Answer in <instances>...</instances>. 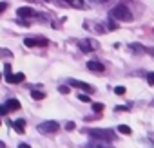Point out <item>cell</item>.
Here are the masks:
<instances>
[{"label":"cell","mask_w":154,"mask_h":148,"mask_svg":"<svg viewBox=\"0 0 154 148\" xmlns=\"http://www.w3.org/2000/svg\"><path fill=\"white\" fill-rule=\"evenodd\" d=\"M111 16L116 18V20H122V22H131L132 20V13H131V9L125 4H118L116 7H112L111 9Z\"/></svg>","instance_id":"1"},{"label":"cell","mask_w":154,"mask_h":148,"mask_svg":"<svg viewBox=\"0 0 154 148\" xmlns=\"http://www.w3.org/2000/svg\"><path fill=\"white\" fill-rule=\"evenodd\" d=\"M85 134H89L91 137H94V139H100V141H112V139H114V132H112V130L91 128V130H85Z\"/></svg>","instance_id":"2"},{"label":"cell","mask_w":154,"mask_h":148,"mask_svg":"<svg viewBox=\"0 0 154 148\" xmlns=\"http://www.w3.org/2000/svg\"><path fill=\"white\" fill-rule=\"evenodd\" d=\"M38 132H42V134H54V132H58V123L56 121H44V123H40L38 126Z\"/></svg>","instance_id":"3"},{"label":"cell","mask_w":154,"mask_h":148,"mask_svg":"<svg viewBox=\"0 0 154 148\" xmlns=\"http://www.w3.org/2000/svg\"><path fill=\"white\" fill-rule=\"evenodd\" d=\"M69 85H71V87H76V89H82V90H87L89 94L94 92V89H93L91 85H87V83H84V81H78V80H69Z\"/></svg>","instance_id":"4"},{"label":"cell","mask_w":154,"mask_h":148,"mask_svg":"<svg viewBox=\"0 0 154 148\" xmlns=\"http://www.w3.org/2000/svg\"><path fill=\"white\" fill-rule=\"evenodd\" d=\"M87 69L94 70V72H103L105 70V67H103L102 61H87Z\"/></svg>","instance_id":"5"},{"label":"cell","mask_w":154,"mask_h":148,"mask_svg":"<svg viewBox=\"0 0 154 148\" xmlns=\"http://www.w3.org/2000/svg\"><path fill=\"white\" fill-rule=\"evenodd\" d=\"M17 15H18V16H24V18H29V16L35 15V11H33L31 7H18V9H17Z\"/></svg>","instance_id":"6"},{"label":"cell","mask_w":154,"mask_h":148,"mask_svg":"<svg viewBox=\"0 0 154 148\" xmlns=\"http://www.w3.org/2000/svg\"><path fill=\"white\" fill-rule=\"evenodd\" d=\"M80 47H82V51H84V52H91V51H94V49H96V42H82V43H80Z\"/></svg>","instance_id":"7"},{"label":"cell","mask_w":154,"mask_h":148,"mask_svg":"<svg viewBox=\"0 0 154 148\" xmlns=\"http://www.w3.org/2000/svg\"><path fill=\"white\" fill-rule=\"evenodd\" d=\"M13 126H15V130H17L18 134H24V126H26V119H17V121H13Z\"/></svg>","instance_id":"8"},{"label":"cell","mask_w":154,"mask_h":148,"mask_svg":"<svg viewBox=\"0 0 154 148\" xmlns=\"http://www.w3.org/2000/svg\"><path fill=\"white\" fill-rule=\"evenodd\" d=\"M6 107H8L9 112H11V110H18V108H20V103H18V99H9V101L6 103Z\"/></svg>","instance_id":"9"},{"label":"cell","mask_w":154,"mask_h":148,"mask_svg":"<svg viewBox=\"0 0 154 148\" xmlns=\"http://www.w3.org/2000/svg\"><path fill=\"white\" fill-rule=\"evenodd\" d=\"M4 70H6V81L8 83H13V74H11V65L6 63L4 65Z\"/></svg>","instance_id":"10"},{"label":"cell","mask_w":154,"mask_h":148,"mask_svg":"<svg viewBox=\"0 0 154 148\" xmlns=\"http://www.w3.org/2000/svg\"><path fill=\"white\" fill-rule=\"evenodd\" d=\"M31 98L33 99H44L45 92H42V90H31Z\"/></svg>","instance_id":"11"},{"label":"cell","mask_w":154,"mask_h":148,"mask_svg":"<svg viewBox=\"0 0 154 148\" xmlns=\"http://www.w3.org/2000/svg\"><path fill=\"white\" fill-rule=\"evenodd\" d=\"M118 132H120V134H125V135H131V134H132L131 126H127V125H120V126H118Z\"/></svg>","instance_id":"12"},{"label":"cell","mask_w":154,"mask_h":148,"mask_svg":"<svg viewBox=\"0 0 154 148\" xmlns=\"http://www.w3.org/2000/svg\"><path fill=\"white\" fill-rule=\"evenodd\" d=\"M24 80H26V76H24L22 72H18V74H13V83H22Z\"/></svg>","instance_id":"13"},{"label":"cell","mask_w":154,"mask_h":148,"mask_svg":"<svg viewBox=\"0 0 154 148\" xmlns=\"http://www.w3.org/2000/svg\"><path fill=\"white\" fill-rule=\"evenodd\" d=\"M24 45H26V47H36V45H38V40H33V38H26V40H24Z\"/></svg>","instance_id":"14"},{"label":"cell","mask_w":154,"mask_h":148,"mask_svg":"<svg viewBox=\"0 0 154 148\" xmlns=\"http://www.w3.org/2000/svg\"><path fill=\"white\" fill-rule=\"evenodd\" d=\"M103 108H105V107H103L102 103H93V110H94L96 114H100V112H103Z\"/></svg>","instance_id":"15"},{"label":"cell","mask_w":154,"mask_h":148,"mask_svg":"<svg viewBox=\"0 0 154 148\" xmlns=\"http://www.w3.org/2000/svg\"><path fill=\"white\" fill-rule=\"evenodd\" d=\"M78 99H80V101H84V103H91V96H89V94H80V96H78Z\"/></svg>","instance_id":"16"},{"label":"cell","mask_w":154,"mask_h":148,"mask_svg":"<svg viewBox=\"0 0 154 148\" xmlns=\"http://www.w3.org/2000/svg\"><path fill=\"white\" fill-rule=\"evenodd\" d=\"M131 49H132L134 52H141V51H145V49H141V45H140V43H132V45H131Z\"/></svg>","instance_id":"17"},{"label":"cell","mask_w":154,"mask_h":148,"mask_svg":"<svg viewBox=\"0 0 154 148\" xmlns=\"http://www.w3.org/2000/svg\"><path fill=\"white\" fill-rule=\"evenodd\" d=\"M147 81H149V85H154V72L147 74Z\"/></svg>","instance_id":"18"},{"label":"cell","mask_w":154,"mask_h":148,"mask_svg":"<svg viewBox=\"0 0 154 148\" xmlns=\"http://www.w3.org/2000/svg\"><path fill=\"white\" fill-rule=\"evenodd\" d=\"M114 92H116L118 96H123V94H125V87H116V89H114Z\"/></svg>","instance_id":"19"},{"label":"cell","mask_w":154,"mask_h":148,"mask_svg":"<svg viewBox=\"0 0 154 148\" xmlns=\"http://www.w3.org/2000/svg\"><path fill=\"white\" fill-rule=\"evenodd\" d=\"M9 112V108L6 107V105H0V116H4V114H8Z\"/></svg>","instance_id":"20"},{"label":"cell","mask_w":154,"mask_h":148,"mask_svg":"<svg viewBox=\"0 0 154 148\" xmlns=\"http://www.w3.org/2000/svg\"><path fill=\"white\" fill-rule=\"evenodd\" d=\"M58 90H60L62 94H69V92H71V90H69V87H65V85H62V87H60Z\"/></svg>","instance_id":"21"},{"label":"cell","mask_w":154,"mask_h":148,"mask_svg":"<svg viewBox=\"0 0 154 148\" xmlns=\"http://www.w3.org/2000/svg\"><path fill=\"white\" fill-rule=\"evenodd\" d=\"M114 110H116V112H122V110H131V107H129V105H127V107H116Z\"/></svg>","instance_id":"22"},{"label":"cell","mask_w":154,"mask_h":148,"mask_svg":"<svg viewBox=\"0 0 154 148\" xmlns=\"http://www.w3.org/2000/svg\"><path fill=\"white\" fill-rule=\"evenodd\" d=\"M65 128H67V130H74V128H76V125H74V123H71V121H69V123H67V125H65Z\"/></svg>","instance_id":"23"},{"label":"cell","mask_w":154,"mask_h":148,"mask_svg":"<svg viewBox=\"0 0 154 148\" xmlns=\"http://www.w3.org/2000/svg\"><path fill=\"white\" fill-rule=\"evenodd\" d=\"M6 7H8V2H0V13H4Z\"/></svg>","instance_id":"24"},{"label":"cell","mask_w":154,"mask_h":148,"mask_svg":"<svg viewBox=\"0 0 154 148\" xmlns=\"http://www.w3.org/2000/svg\"><path fill=\"white\" fill-rule=\"evenodd\" d=\"M87 148H105V146H102V144H96V143H91Z\"/></svg>","instance_id":"25"},{"label":"cell","mask_w":154,"mask_h":148,"mask_svg":"<svg viewBox=\"0 0 154 148\" xmlns=\"http://www.w3.org/2000/svg\"><path fill=\"white\" fill-rule=\"evenodd\" d=\"M18 148H31V146H29V144H26V143H20V144H18Z\"/></svg>","instance_id":"26"},{"label":"cell","mask_w":154,"mask_h":148,"mask_svg":"<svg viewBox=\"0 0 154 148\" xmlns=\"http://www.w3.org/2000/svg\"><path fill=\"white\" fill-rule=\"evenodd\" d=\"M67 4H74V2H78V0H65Z\"/></svg>","instance_id":"27"},{"label":"cell","mask_w":154,"mask_h":148,"mask_svg":"<svg viewBox=\"0 0 154 148\" xmlns=\"http://www.w3.org/2000/svg\"><path fill=\"white\" fill-rule=\"evenodd\" d=\"M0 148H6V144H4V143H0Z\"/></svg>","instance_id":"28"},{"label":"cell","mask_w":154,"mask_h":148,"mask_svg":"<svg viewBox=\"0 0 154 148\" xmlns=\"http://www.w3.org/2000/svg\"><path fill=\"white\" fill-rule=\"evenodd\" d=\"M100 2H105V0H100Z\"/></svg>","instance_id":"29"},{"label":"cell","mask_w":154,"mask_h":148,"mask_svg":"<svg viewBox=\"0 0 154 148\" xmlns=\"http://www.w3.org/2000/svg\"><path fill=\"white\" fill-rule=\"evenodd\" d=\"M0 78H2V74H0Z\"/></svg>","instance_id":"30"}]
</instances>
